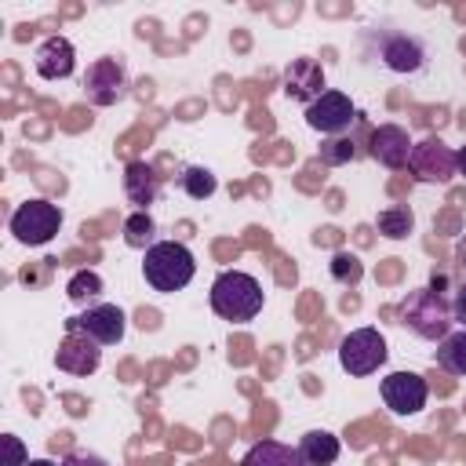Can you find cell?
I'll return each instance as SVG.
<instances>
[{
	"label": "cell",
	"instance_id": "7",
	"mask_svg": "<svg viewBox=\"0 0 466 466\" xmlns=\"http://www.w3.org/2000/svg\"><path fill=\"white\" fill-rule=\"evenodd\" d=\"M131 91V80H127V69L120 58H95L84 73V98L91 106H116L124 102Z\"/></svg>",
	"mask_w": 466,
	"mask_h": 466
},
{
	"label": "cell",
	"instance_id": "24",
	"mask_svg": "<svg viewBox=\"0 0 466 466\" xmlns=\"http://www.w3.org/2000/svg\"><path fill=\"white\" fill-rule=\"evenodd\" d=\"M66 295H69L73 302H95V299L102 295V277H98L95 269H80V273L69 277Z\"/></svg>",
	"mask_w": 466,
	"mask_h": 466
},
{
	"label": "cell",
	"instance_id": "19",
	"mask_svg": "<svg viewBox=\"0 0 466 466\" xmlns=\"http://www.w3.org/2000/svg\"><path fill=\"white\" fill-rule=\"evenodd\" d=\"M375 226H379L382 237H390V240H404V237L415 229V211H411L408 204H390V208L379 211Z\"/></svg>",
	"mask_w": 466,
	"mask_h": 466
},
{
	"label": "cell",
	"instance_id": "16",
	"mask_svg": "<svg viewBox=\"0 0 466 466\" xmlns=\"http://www.w3.org/2000/svg\"><path fill=\"white\" fill-rule=\"evenodd\" d=\"M124 197L135 204V211H146L160 197V175L146 160H131L124 167Z\"/></svg>",
	"mask_w": 466,
	"mask_h": 466
},
{
	"label": "cell",
	"instance_id": "13",
	"mask_svg": "<svg viewBox=\"0 0 466 466\" xmlns=\"http://www.w3.org/2000/svg\"><path fill=\"white\" fill-rule=\"evenodd\" d=\"M33 66L44 80H66L76 69V47L66 36H47L33 51Z\"/></svg>",
	"mask_w": 466,
	"mask_h": 466
},
{
	"label": "cell",
	"instance_id": "11",
	"mask_svg": "<svg viewBox=\"0 0 466 466\" xmlns=\"http://www.w3.org/2000/svg\"><path fill=\"white\" fill-rule=\"evenodd\" d=\"M411 138L400 124H379L371 135H368V157L379 160L382 167L397 171V167H408V157H411Z\"/></svg>",
	"mask_w": 466,
	"mask_h": 466
},
{
	"label": "cell",
	"instance_id": "15",
	"mask_svg": "<svg viewBox=\"0 0 466 466\" xmlns=\"http://www.w3.org/2000/svg\"><path fill=\"white\" fill-rule=\"evenodd\" d=\"M284 91L295 102H317L324 95V69L313 58H291V66L284 69Z\"/></svg>",
	"mask_w": 466,
	"mask_h": 466
},
{
	"label": "cell",
	"instance_id": "25",
	"mask_svg": "<svg viewBox=\"0 0 466 466\" xmlns=\"http://www.w3.org/2000/svg\"><path fill=\"white\" fill-rule=\"evenodd\" d=\"M353 157H357V146H353L350 135H335V138H324V142H320V160H324L328 167H342V164H350Z\"/></svg>",
	"mask_w": 466,
	"mask_h": 466
},
{
	"label": "cell",
	"instance_id": "8",
	"mask_svg": "<svg viewBox=\"0 0 466 466\" xmlns=\"http://www.w3.org/2000/svg\"><path fill=\"white\" fill-rule=\"evenodd\" d=\"M306 124L328 138L335 135H346L353 124H357V106L350 102V95L342 91H324L317 102L306 106Z\"/></svg>",
	"mask_w": 466,
	"mask_h": 466
},
{
	"label": "cell",
	"instance_id": "14",
	"mask_svg": "<svg viewBox=\"0 0 466 466\" xmlns=\"http://www.w3.org/2000/svg\"><path fill=\"white\" fill-rule=\"evenodd\" d=\"M379 58H382V66L393 69V73H419L422 62H426V47H422L419 36L390 33V36H382V44H379Z\"/></svg>",
	"mask_w": 466,
	"mask_h": 466
},
{
	"label": "cell",
	"instance_id": "30",
	"mask_svg": "<svg viewBox=\"0 0 466 466\" xmlns=\"http://www.w3.org/2000/svg\"><path fill=\"white\" fill-rule=\"evenodd\" d=\"M25 466H58V462H51V459H29Z\"/></svg>",
	"mask_w": 466,
	"mask_h": 466
},
{
	"label": "cell",
	"instance_id": "10",
	"mask_svg": "<svg viewBox=\"0 0 466 466\" xmlns=\"http://www.w3.org/2000/svg\"><path fill=\"white\" fill-rule=\"evenodd\" d=\"M379 390H382V400L393 415H419L426 408V397H430V386L419 371H390Z\"/></svg>",
	"mask_w": 466,
	"mask_h": 466
},
{
	"label": "cell",
	"instance_id": "4",
	"mask_svg": "<svg viewBox=\"0 0 466 466\" xmlns=\"http://www.w3.org/2000/svg\"><path fill=\"white\" fill-rule=\"evenodd\" d=\"M58 229H62V208L51 204V200L33 197V200H25L11 211V233L25 248H40V244L55 240Z\"/></svg>",
	"mask_w": 466,
	"mask_h": 466
},
{
	"label": "cell",
	"instance_id": "9",
	"mask_svg": "<svg viewBox=\"0 0 466 466\" xmlns=\"http://www.w3.org/2000/svg\"><path fill=\"white\" fill-rule=\"evenodd\" d=\"M66 328L91 335L98 346H116V342L124 339V331H127V317H124V309L113 306V302H95V306H87L80 317L66 320Z\"/></svg>",
	"mask_w": 466,
	"mask_h": 466
},
{
	"label": "cell",
	"instance_id": "12",
	"mask_svg": "<svg viewBox=\"0 0 466 466\" xmlns=\"http://www.w3.org/2000/svg\"><path fill=\"white\" fill-rule=\"evenodd\" d=\"M55 364H58L62 371H69V375H91V371L102 364V350H98V342H95L91 335H84V331H66V339H62V346H58V353H55Z\"/></svg>",
	"mask_w": 466,
	"mask_h": 466
},
{
	"label": "cell",
	"instance_id": "23",
	"mask_svg": "<svg viewBox=\"0 0 466 466\" xmlns=\"http://www.w3.org/2000/svg\"><path fill=\"white\" fill-rule=\"evenodd\" d=\"M328 269H331V280L335 284H360V277H364V262L353 255V251H335L331 255V262H328Z\"/></svg>",
	"mask_w": 466,
	"mask_h": 466
},
{
	"label": "cell",
	"instance_id": "2",
	"mask_svg": "<svg viewBox=\"0 0 466 466\" xmlns=\"http://www.w3.org/2000/svg\"><path fill=\"white\" fill-rule=\"evenodd\" d=\"M262 284L244 269H222L211 284V309L229 324H248L262 313Z\"/></svg>",
	"mask_w": 466,
	"mask_h": 466
},
{
	"label": "cell",
	"instance_id": "18",
	"mask_svg": "<svg viewBox=\"0 0 466 466\" xmlns=\"http://www.w3.org/2000/svg\"><path fill=\"white\" fill-rule=\"evenodd\" d=\"M240 466H306V462H302L299 448H291V444H280V441H258V444L248 448V455H244Z\"/></svg>",
	"mask_w": 466,
	"mask_h": 466
},
{
	"label": "cell",
	"instance_id": "27",
	"mask_svg": "<svg viewBox=\"0 0 466 466\" xmlns=\"http://www.w3.org/2000/svg\"><path fill=\"white\" fill-rule=\"evenodd\" d=\"M58 466H109L102 455H91V451H69Z\"/></svg>",
	"mask_w": 466,
	"mask_h": 466
},
{
	"label": "cell",
	"instance_id": "20",
	"mask_svg": "<svg viewBox=\"0 0 466 466\" xmlns=\"http://www.w3.org/2000/svg\"><path fill=\"white\" fill-rule=\"evenodd\" d=\"M153 237H157V222L149 218V211H131V215L124 218V244H127V248H135V251L146 255V251L157 244Z\"/></svg>",
	"mask_w": 466,
	"mask_h": 466
},
{
	"label": "cell",
	"instance_id": "22",
	"mask_svg": "<svg viewBox=\"0 0 466 466\" xmlns=\"http://www.w3.org/2000/svg\"><path fill=\"white\" fill-rule=\"evenodd\" d=\"M178 186H182V193H186V197H193V200H208V197L218 189V178H215V171H211V167L189 164V167L178 175Z\"/></svg>",
	"mask_w": 466,
	"mask_h": 466
},
{
	"label": "cell",
	"instance_id": "28",
	"mask_svg": "<svg viewBox=\"0 0 466 466\" xmlns=\"http://www.w3.org/2000/svg\"><path fill=\"white\" fill-rule=\"evenodd\" d=\"M451 309H455V324L466 331V280L459 284V291H455V302H451Z\"/></svg>",
	"mask_w": 466,
	"mask_h": 466
},
{
	"label": "cell",
	"instance_id": "5",
	"mask_svg": "<svg viewBox=\"0 0 466 466\" xmlns=\"http://www.w3.org/2000/svg\"><path fill=\"white\" fill-rule=\"evenodd\" d=\"M386 357H390V350H386V339L379 335V328H357L339 342V364L353 379L375 375L386 364Z\"/></svg>",
	"mask_w": 466,
	"mask_h": 466
},
{
	"label": "cell",
	"instance_id": "29",
	"mask_svg": "<svg viewBox=\"0 0 466 466\" xmlns=\"http://www.w3.org/2000/svg\"><path fill=\"white\" fill-rule=\"evenodd\" d=\"M455 164H459V175H466V146L455 149Z\"/></svg>",
	"mask_w": 466,
	"mask_h": 466
},
{
	"label": "cell",
	"instance_id": "1",
	"mask_svg": "<svg viewBox=\"0 0 466 466\" xmlns=\"http://www.w3.org/2000/svg\"><path fill=\"white\" fill-rule=\"evenodd\" d=\"M397 317H400V324L411 335H419L426 342L448 339L451 335V324H455V309H451V302L437 288H415V291H408L400 299V306H397Z\"/></svg>",
	"mask_w": 466,
	"mask_h": 466
},
{
	"label": "cell",
	"instance_id": "17",
	"mask_svg": "<svg viewBox=\"0 0 466 466\" xmlns=\"http://www.w3.org/2000/svg\"><path fill=\"white\" fill-rule=\"evenodd\" d=\"M339 451H342V444H339V437L328 433V430H309V433H302V441H299V455H302L306 466H331V462L339 459Z\"/></svg>",
	"mask_w": 466,
	"mask_h": 466
},
{
	"label": "cell",
	"instance_id": "21",
	"mask_svg": "<svg viewBox=\"0 0 466 466\" xmlns=\"http://www.w3.org/2000/svg\"><path fill=\"white\" fill-rule=\"evenodd\" d=\"M437 364L448 375H466V331H451L437 342Z\"/></svg>",
	"mask_w": 466,
	"mask_h": 466
},
{
	"label": "cell",
	"instance_id": "6",
	"mask_svg": "<svg viewBox=\"0 0 466 466\" xmlns=\"http://www.w3.org/2000/svg\"><path fill=\"white\" fill-rule=\"evenodd\" d=\"M408 171L415 182H430V186H448L455 175H459V164H455V149L430 135L422 142L411 146V157H408Z\"/></svg>",
	"mask_w": 466,
	"mask_h": 466
},
{
	"label": "cell",
	"instance_id": "26",
	"mask_svg": "<svg viewBox=\"0 0 466 466\" xmlns=\"http://www.w3.org/2000/svg\"><path fill=\"white\" fill-rule=\"evenodd\" d=\"M0 444H4V462H0V466H25V462H29L25 444H22L15 433H4V437H0Z\"/></svg>",
	"mask_w": 466,
	"mask_h": 466
},
{
	"label": "cell",
	"instance_id": "3",
	"mask_svg": "<svg viewBox=\"0 0 466 466\" xmlns=\"http://www.w3.org/2000/svg\"><path fill=\"white\" fill-rule=\"evenodd\" d=\"M197 273V258L186 244L178 240H157L146 255H142V277L153 291L160 295H171V291H182Z\"/></svg>",
	"mask_w": 466,
	"mask_h": 466
}]
</instances>
